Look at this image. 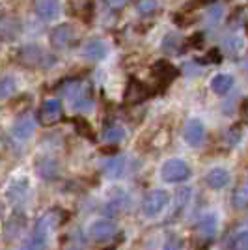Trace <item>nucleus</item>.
<instances>
[{"label":"nucleus","mask_w":248,"mask_h":250,"mask_svg":"<svg viewBox=\"0 0 248 250\" xmlns=\"http://www.w3.org/2000/svg\"><path fill=\"white\" fill-rule=\"evenodd\" d=\"M17 58L24 67H52L56 62L52 54L45 52L38 45H24L17 54Z\"/></svg>","instance_id":"obj_1"},{"label":"nucleus","mask_w":248,"mask_h":250,"mask_svg":"<svg viewBox=\"0 0 248 250\" xmlns=\"http://www.w3.org/2000/svg\"><path fill=\"white\" fill-rule=\"evenodd\" d=\"M188 176H190V168L181 159H170L161 168V177L166 183H181L188 179Z\"/></svg>","instance_id":"obj_2"},{"label":"nucleus","mask_w":248,"mask_h":250,"mask_svg":"<svg viewBox=\"0 0 248 250\" xmlns=\"http://www.w3.org/2000/svg\"><path fill=\"white\" fill-rule=\"evenodd\" d=\"M168 202H170V194L163 188H157V190H151L149 194H145L142 202V211L145 217H155L168 206Z\"/></svg>","instance_id":"obj_3"},{"label":"nucleus","mask_w":248,"mask_h":250,"mask_svg":"<svg viewBox=\"0 0 248 250\" xmlns=\"http://www.w3.org/2000/svg\"><path fill=\"white\" fill-rule=\"evenodd\" d=\"M116 235V226H114L112 220L101 219L95 220L92 226H90V237L97 243H104V241H110Z\"/></svg>","instance_id":"obj_4"},{"label":"nucleus","mask_w":248,"mask_h":250,"mask_svg":"<svg viewBox=\"0 0 248 250\" xmlns=\"http://www.w3.org/2000/svg\"><path fill=\"white\" fill-rule=\"evenodd\" d=\"M185 140L192 147L202 146L206 140V125L200 120H188L185 125Z\"/></svg>","instance_id":"obj_5"},{"label":"nucleus","mask_w":248,"mask_h":250,"mask_svg":"<svg viewBox=\"0 0 248 250\" xmlns=\"http://www.w3.org/2000/svg\"><path fill=\"white\" fill-rule=\"evenodd\" d=\"M73 40H75V28L71 24H60L51 32V45L56 49L69 47Z\"/></svg>","instance_id":"obj_6"},{"label":"nucleus","mask_w":248,"mask_h":250,"mask_svg":"<svg viewBox=\"0 0 248 250\" xmlns=\"http://www.w3.org/2000/svg\"><path fill=\"white\" fill-rule=\"evenodd\" d=\"M62 118V103L58 99H47L40 110V120L45 125L56 124Z\"/></svg>","instance_id":"obj_7"},{"label":"nucleus","mask_w":248,"mask_h":250,"mask_svg":"<svg viewBox=\"0 0 248 250\" xmlns=\"http://www.w3.org/2000/svg\"><path fill=\"white\" fill-rule=\"evenodd\" d=\"M34 131H36V122H34V118L30 114L21 116L13 124V127H11V135H13V138H17V140H28L34 135Z\"/></svg>","instance_id":"obj_8"},{"label":"nucleus","mask_w":248,"mask_h":250,"mask_svg":"<svg viewBox=\"0 0 248 250\" xmlns=\"http://www.w3.org/2000/svg\"><path fill=\"white\" fill-rule=\"evenodd\" d=\"M36 13L43 21H52L60 13V4H58V0H38Z\"/></svg>","instance_id":"obj_9"},{"label":"nucleus","mask_w":248,"mask_h":250,"mask_svg":"<svg viewBox=\"0 0 248 250\" xmlns=\"http://www.w3.org/2000/svg\"><path fill=\"white\" fill-rule=\"evenodd\" d=\"M207 187H211L213 190H220L229 183V172L226 168H213L206 176Z\"/></svg>","instance_id":"obj_10"},{"label":"nucleus","mask_w":248,"mask_h":250,"mask_svg":"<svg viewBox=\"0 0 248 250\" xmlns=\"http://www.w3.org/2000/svg\"><path fill=\"white\" fill-rule=\"evenodd\" d=\"M84 56L88 60L93 62H99L106 56V45L101 40H90V42L84 45Z\"/></svg>","instance_id":"obj_11"},{"label":"nucleus","mask_w":248,"mask_h":250,"mask_svg":"<svg viewBox=\"0 0 248 250\" xmlns=\"http://www.w3.org/2000/svg\"><path fill=\"white\" fill-rule=\"evenodd\" d=\"M196 233L202 239H213V235L217 233V217L215 215H207L196 224Z\"/></svg>","instance_id":"obj_12"},{"label":"nucleus","mask_w":248,"mask_h":250,"mask_svg":"<svg viewBox=\"0 0 248 250\" xmlns=\"http://www.w3.org/2000/svg\"><path fill=\"white\" fill-rule=\"evenodd\" d=\"M58 170H60L58 163L54 159H51V157H45V159H41L38 163V174L43 179H56L58 177Z\"/></svg>","instance_id":"obj_13"},{"label":"nucleus","mask_w":248,"mask_h":250,"mask_svg":"<svg viewBox=\"0 0 248 250\" xmlns=\"http://www.w3.org/2000/svg\"><path fill=\"white\" fill-rule=\"evenodd\" d=\"M147 97V88L138 81H131L127 86V92H125V99L129 103H140L142 99Z\"/></svg>","instance_id":"obj_14"},{"label":"nucleus","mask_w":248,"mask_h":250,"mask_svg":"<svg viewBox=\"0 0 248 250\" xmlns=\"http://www.w3.org/2000/svg\"><path fill=\"white\" fill-rule=\"evenodd\" d=\"M125 170V157L124 155H116L112 159H108L103 165L104 176L108 177H120Z\"/></svg>","instance_id":"obj_15"},{"label":"nucleus","mask_w":248,"mask_h":250,"mask_svg":"<svg viewBox=\"0 0 248 250\" xmlns=\"http://www.w3.org/2000/svg\"><path fill=\"white\" fill-rule=\"evenodd\" d=\"M0 34H2V40L4 42H11V40H15L21 34V24H19V21H15V19L6 17L2 21V24H0Z\"/></svg>","instance_id":"obj_16"},{"label":"nucleus","mask_w":248,"mask_h":250,"mask_svg":"<svg viewBox=\"0 0 248 250\" xmlns=\"http://www.w3.org/2000/svg\"><path fill=\"white\" fill-rule=\"evenodd\" d=\"M211 88L213 92L218 95H226L231 88H233V77L227 73H220L217 75L213 81H211Z\"/></svg>","instance_id":"obj_17"},{"label":"nucleus","mask_w":248,"mask_h":250,"mask_svg":"<svg viewBox=\"0 0 248 250\" xmlns=\"http://www.w3.org/2000/svg\"><path fill=\"white\" fill-rule=\"evenodd\" d=\"M231 204L235 209H247L248 208V181H245L243 185H239L233 190V196H231Z\"/></svg>","instance_id":"obj_18"},{"label":"nucleus","mask_w":248,"mask_h":250,"mask_svg":"<svg viewBox=\"0 0 248 250\" xmlns=\"http://www.w3.org/2000/svg\"><path fill=\"white\" fill-rule=\"evenodd\" d=\"M125 129L122 127V125H108L106 129H104V133H103V138H104V142H108V144H120L122 140L125 138Z\"/></svg>","instance_id":"obj_19"},{"label":"nucleus","mask_w":248,"mask_h":250,"mask_svg":"<svg viewBox=\"0 0 248 250\" xmlns=\"http://www.w3.org/2000/svg\"><path fill=\"white\" fill-rule=\"evenodd\" d=\"M15 90H17V81L13 79V77H4L2 79V83H0V97L2 99H8L11 95L15 94Z\"/></svg>","instance_id":"obj_20"},{"label":"nucleus","mask_w":248,"mask_h":250,"mask_svg":"<svg viewBox=\"0 0 248 250\" xmlns=\"http://www.w3.org/2000/svg\"><path fill=\"white\" fill-rule=\"evenodd\" d=\"M124 204H125V200L120 198V196H118V198L108 200V202L104 204L103 213L106 215V217H110V219H112V217H116V215H118V213L124 209Z\"/></svg>","instance_id":"obj_21"},{"label":"nucleus","mask_w":248,"mask_h":250,"mask_svg":"<svg viewBox=\"0 0 248 250\" xmlns=\"http://www.w3.org/2000/svg\"><path fill=\"white\" fill-rule=\"evenodd\" d=\"M22 226H24V219H22L21 215H13V219L6 224V237L11 239L13 235H19Z\"/></svg>","instance_id":"obj_22"},{"label":"nucleus","mask_w":248,"mask_h":250,"mask_svg":"<svg viewBox=\"0 0 248 250\" xmlns=\"http://www.w3.org/2000/svg\"><path fill=\"white\" fill-rule=\"evenodd\" d=\"M155 75L161 79V81H172L174 77H176V69L170 65V63H166V62H159L155 65Z\"/></svg>","instance_id":"obj_23"},{"label":"nucleus","mask_w":248,"mask_h":250,"mask_svg":"<svg viewBox=\"0 0 248 250\" xmlns=\"http://www.w3.org/2000/svg\"><path fill=\"white\" fill-rule=\"evenodd\" d=\"M136 10L140 15H153L159 10V4H157V0H138Z\"/></svg>","instance_id":"obj_24"},{"label":"nucleus","mask_w":248,"mask_h":250,"mask_svg":"<svg viewBox=\"0 0 248 250\" xmlns=\"http://www.w3.org/2000/svg\"><path fill=\"white\" fill-rule=\"evenodd\" d=\"M179 43H181V38L177 34H170L163 40V51L166 52H177L179 51Z\"/></svg>","instance_id":"obj_25"},{"label":"nucleus","mask_w":248,"mask_h":250,"mask_svg":"<svg viewBox=\"0 0 248 250\" xmlns=\"http://www.w3.org/2000/svg\"><path fill=\"white\" fill-rule=\"evenodd\" d=\"M220 17H222V6L220 4H213V6H209V10H207V17L206 21L207 24H217L220 21Z\"/></svg>","instance_id":"obj_26"},{"label":"nucleus","mask_w":248,"mask_h":250,"mask_svg":"<svg viewBox=\"0 0 248 250\" xmlns=\"http://www.w3.org/2000/svg\"><path fill=\"white\" fill-rule=\"evenodd\" d=\"M222 45H224V51L226 52L235 54V52H239L243 49V40H241V38H231V40H226Z\"/></svg>","instance_id":"obj_27"},{"label":"nucleus","mask_w":248,"mask_h":250,"mask_svg":"<svg viewBox=\"0 0 248 250\" xmlns=\"http://www.w3.org/2000/svg\"><path fill=\"white\" fill-rule=\"evenodd\" d=\"M233 250H248V231L239 233L233 241Z\"/></svg>","instance_id":"obj_28"},{"label":"nucleus","mask_w":248,"mask_h":250,"mask_svg":"<svg viewBox=\"0 0 248 250\" xmlns=\"http://www.w3.org/2000/svg\"><path fill=\"white\" fill-rule=\"evenodd\" d=\"M127 2H129V0H106V4H108L110 10H122Z\"/></svg>","instance_id":"obj_29"},{"label":"nucleus","mask_w":248,"mask_h":250,"mask_svg":"<svg viewBox=\"0 0 248 250\" xmlns=\"http://www.w3.org/2000/svg\"><path fill=\"white\" fill-rule=\"evenodd\" d=\"M163 250H181V241L177 239H170L168 243L165 245V249Z\"/></svg>","instance_id":"obj_30"},{"label":"nucleus","mask_w":248,"mask_h":250,"mask_svg":"<svg viewBox=\"0 0 248 250\" xmlns=\"http://www.w3.org/2000/svg\"><path fill=\"white\" fill-rule=\"evenodd\" d=\"M77 127H79V131H81V133H84L86 136H92V131H90V129H86V122H83V120H77Z\"/></svg>","instance_id":"obj_31"},{"label":"nucleus","mask_w":248,"mask_h":250,"mask_svg":"<svg viewBox=\"0 0 248 250\" xmlns=\"http://www.w3.org/2000/svg\"><path fill=\"white\" fill-rule=\"evenodd\" d=\"M65 250H84L83 245H71V247H67Z\"/></svg>","instance_id":"obj_32"}]
</instances>
